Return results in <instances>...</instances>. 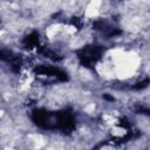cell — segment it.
Listing matches in <instances>:
<instances>
[{
	"label": "cell",
	"mask_w": 150,
	"mask_h": 150,
	"mask_svg": "<svg viewBox=\"0 0 150 150\" xmlns=\"http://www.w3.org/2000/svg\"><path fill=\"white\" fill-rule=\"evenodd\" d=\"M102 50L97 46H90L88 48H84L82 53L80 54V59L82 60L83 63L89 64V63H95L101 55Z\"/></svg>",
	"instance_id": "obj_1"
}]
</instances>
